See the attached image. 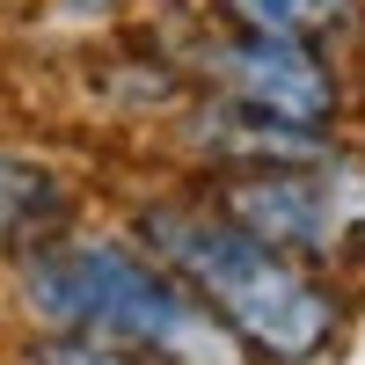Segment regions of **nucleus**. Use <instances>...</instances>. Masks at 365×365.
Instances as JSON below:
<instances>
[{
  "label": "nucleus",
  "instance_id": "obj_1",
  "mask_svg": "<svg viewBox=\"0 0 365 365\" xmlns=\"http://www.w3.org/2000/svg\"><path fill=\"white\" fill-rule=\"evenodd\" d=\"M146 256H161L212 314H220L256 365H329L344 351L351 299L344 278L292 263L285 249L234 227L205 190H161L125 227Z\"/></svg>",
  "mask_w": 365,
  "mask_h": 365
},
{
  "label": "nucleus",
  "instance_id": "obj_2",
  "mask_svg": "<svg viewBox=\"0 0 365 365\" xmlns=\"http://www.w3.org/2000/svg\"><path fill=\"white\" fill-rule=\"evenodd\" d=\"M15 307L29 329L58 336H103L154 365H256L241 336L175 278L161 256H146L132 234H51L15 256Z\"/></svg>",
  "mask_w": 365,
  "mask_h": 365
},
{
  "label": "nucleus",
  "instance_id": "obj_3",
  "mask_svg": "<svg viewBox=\"0 0 365 365\" xmlns=\"http://www.w3.org/2000/svg\"><path fill=\"white\" fill-rule=\"evenodd\" d=\"M197 190L256 241L285 249L292 263L322 278L365 270V146L336 139L329 154L285 161V168H241V175H205Z\"/></svg>",
  "mask_w": 365,
  "mask_h": 365
},
{
  "label": "nucleus",
  "instance_id": "obj_4",
  "mask_svg": "<svg viewBox=\"0 0 365 365\" xmlns=\"http://www.w3.org/2000/svg\"><path fill=\"white\" fill-rule=\"evenodd\" d=\"M175 66L190 88L205 96H227L241 110H263L278 125H299V132H336L351 125V66L329 58L314 44H285V37H256V29H227L212 22L197 37L175 44Z\"/></svg>",
  "mask_w": 365,
  "mask_h": 365
},
{
  "label": "nucleus",
  "instance_id": "obj_5",
  "mask_svg": "<svg viewBox=\"0 0 365 365\" xmlns=\"http://www.w3.org/2000/svg\"><path fill=\"white\" fill-rule=\"evenodd\" d=\"M175 146L205 175H241V168H285V161L329 154L336 132H299V125H278V117H263V110H241V103L197 88V96L182 103V117H175Z\"/></svg>",
  "mask_w": 365,
  "mask_h": 365
},
{
  "label": "nucleus",
  "instance_id": "obj_6",
  "mask_svg": "<svg viewBox=\"0 0 365 365\" xmlns=\"http://www.w3.org/2000/svg\"><path fill=\"white\" fill-rule=\"evenodd\" d=\"M205 15L227 29H256V37L314 44L344 66L365 51V0H205Z\"/></svg>",
  "mask_w": 365,
  "mask_h": 365
},
{
  "label": "nucleus",
  "instance_id": "obj_7",
  "mask_svg": "<svg viewBox=\"0 0 365 365\" xmlns=\"http://www.w3.org/2000/svg\"><path fill=\"white\" fill-rule=\"evenodd\" d=\"M73 220V182L29 161V154H0V256H22L37 241L66 234Z\"/></svg>",
  "mask_w": 365,
  "mask_h": 365
},
{
  "label": "nucleus",
  "instance_id": "obj_8",
  "mask_svg": "<svg viewBox=\"0 0 365 365\" xmlns=\"http://www.w3.org/2000/svg\"><path fill=\"white\" fill-rule=\"evenodd\" d=\"M22 365H154L125 344H103V336H58V329H37V344L22 351Z\"/></svg>",
  "mask_w": 365,
  "mask_h": 365
}]
</instances>
